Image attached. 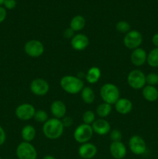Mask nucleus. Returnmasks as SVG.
Returning a JSON list of instances; mask_svg holds the SVG:
<instances>
[{
	"label": "nucleus",
	"mask_w": 158,
	"mask_h": 159,
	"mask_svg": "<svg viewBox=\"0 0 158 159\" xmlns=\"http://www.w3.org/2000/svg\"><path fill=\"white\" fill-rule=\"evenodd\" d=\"M85 19L82 16L77 15L75 16L70 23V28L74 32H77L84 29L85 26Z\"/></svg>",
	"instance_id": "22"
},
{
	"label": "nucleus",
	"mask_w": 158,
	"mask_h": 159,
	"mask_svg": "<svg viewBox=\"0 0 158 159\" xmlns=\"http://www.w3.org/2000/svg\"><path fill=\"white\" fill-rule=\"evenodd\" d=\"M33 119L38 123H43L44 124L46 120H48V114L45 110H39L35 112Z\"/></svg>",
	"instance_id": "27"
},
{
	"label": "nucleus",
	"mask_w": 158,
	"mask_h": 159,
	"mask_svg": "<svg viewBox=\"0 0 158 159\" xmlns=\"http://www.w3.org/2000/svg\"><path fill=\"white\" fill-rule=\"evenodd\" d=\"M110 139L112 140V142H119L121 141L122 139V134L120 130H112L110 132Z\"/></svg>",
	"instance_id": "30"
},
{
	"label": "nucleus",
	"mask_w": 158,
	"mask_h": 159,
	"mask_svg": "<svg viewBox=\"0 0 158 159\" xmlns=\"http://www.w3.org/2000/svg\"><path fill=\"white\" fill-rule=\"evenodd\" d=\"M6 15H7V13H6V9L0 6V23H2L6 20Z\"/></svg>",
	"instance_id": "34"
},
{
	"label": "nucleus",
	"mask_w": 158,
	"mask_h": 159,
	"mask_svg": "<svg viewBox=\"0 0 158 159\" xmlns=\"http://www.w3.org/2000/svg\"><path fill=\"white\" fill-rule=\"evenodd\" d=\"M146 83L148 85L155 86L158 84V74L154 72L149 73L146 75Z\"/></svg>",
	"instance_id": "29"
},
{
	"label": "nucleus",
	"mask_w": 158,
	"mask_h": 159,
	"mask_svg": "<svg viewBox=\"0 0 158 159\" xmlns=\"http://www.w3.org/2000/svg\"><path fill=\"white\" fill-rule=\"evenodd\" d=\"M127 82L131 88L141 89L146 85V75L141 70L134 69L129 73Z\"/></svg>",
	"instance_id": "5"
},
{
	"label": "nucleus",
	"mask_w": 158,
	"mask_h": 159,
	"mask_svg": "<svg viewBox=\"0 0 158 159\" xmlns=\"http://www.w3.org/2000/svg\"><path fill=\"white\" fill-rule=\"evenodd\" d=\"M130 59L133 65L137 67L142 66L147 62V54L143 48H136L132 52Z\"/></svg>",
	"instance_id": "16"
},
{
	"label": "nucleus",
	"mask_w": 158,
	"mask_h": 159,
	"mask_svg": "<svg viewBox=\"0 0 158 159\" xmlns=\"http://www.w3.org/2000/svg\"><path fill=\"white\" fill-rule=\"evenodd\" d=\"M64 126L62 120L57 118L48 119L43 124V132L46 138L50 140L58 139L62 136L64 133Z\"/></svg>",
	"instance_id": "1"
},
{
	"label": "nucleus",
	"mask_w": 158,
	"mask_h": 159,
	"mask_svg": "<svg viewBox=\"0 0 158 159\" xmlns=\"http://www.w3.org/2000/svg\"><path fill=\"white\" fill-rule=\"evenodd\" d=\"M74 31H73L71 28H68V29H66L64 32V37L65 38H68V39H71L73 37H74Z\"/></svg>",
	"instance_id": "33"
},
{
	"label": "nucleus",
	"mask_w": 158,
	"mask_h": 159,
	"mask_svg": "<svg viewBox=\"0 0 158 159\" xmlns=\"http://www.w3.org/2000/svg\"><path fill=\"white\" fill-rule=\"evenodd\" d=\"M147 62L150 67L158 68V48L152 49L147 54Z\"/></svg>",
	"instance_id": "24"
},
{
	"label": "nucleus",
	"mask_w": 158,
	"mask_h": 159,
	"mask_svg": "<svg viewBox=\"0 0 158 159\" xmlns=\"http://www.w3.org/2000/svg\"><path fill=\"white\" fill-rule=\"evenodd\" d=\"M0 159H2V158H1V156H0Z\"/></svg>",
	"instance_id": "39"
},
{
	"label": "nucleus",
	"mask_w": 158,
	"mask_h": 159,
	"mask_svg": "<svg viewBox=\"0 0 158 159\" xmlns=\"http://www.w3.org/2000/svg\"><path fill=\"white\" fill-rule=\"evenodd\" d=\"M116 28L121 34H127L129 31H130V25L126 21L118 22L116 26Z\"/></svg>",
	"instance_id": "28"
},
{
	"label": "nucleus",
	"mask_w": 158,
	"mask_h": 159,
	"mask_svg": "<svg viewBox=\"0 0 158 159\" xmlns=\"http://www.w3.org/2000/svg\"><path fill=\"white\" fill-rule=\"evenodd\" d=\"M82 120H83V124L91 125L95 120V114L94 113V112L91 111V110L85 111L82 115Z\"/></svg>",
	"instance_id": "26"
},
{
	"label": "nucleus",
	"mask_w": 158,
	"mask_h": 159,
	"mask_svg": "<svg viewBox=\"0 0 158 159\" xmlns=\"http://www.w3.org/2000/svg\"><path fill=\"white\" fill-rule=\"evenodd\" d=\"M98 149L94 144L87 142L82 144L78 149V155L84 159H91L97 155Z\"/></svg>",
	"instance_id": "13"
},
{
	"label": "nucleus",
	"mask_w": 158,
	"mask_h": 159,
	"mask_svg": "<svg viewBox=\"0 0 158 159\" xmlns=\"http://www.w3.org/2000/svg\"><path fill=\"white\" fill-rule=\"evenodd\" d=\"M65 117V116H64ZM62 123H63V124H64V127H69V126H71V123H72V120L71 119V118L70 117H68V116H67V117H65L64 119V120L62 121Z\"/></svg>",
	"instance_id": "35"
},
{
	"label": "nucleus",
	"mask_w": 158,
	"mask_h": 159,
	"mask_svg": "<svg viewBox=\"0 0 158 159\" xmlns=\"http://www.w3.org/2000/svg\"><path fill=\"white\" fill-rule=\"evenodd\" d=\"M3 5L5 8L7 9H12L16 6V1L15 0H5Z\"/></svg>",
	"instance_id": "31"
},
{
	"label": "nucleus",
	"mask_w": 158,
	"mask_h": 159,
	"mask_svg": "<svg viewBox=\"0 0 158 159\" xmlns=\"http://www.w3.org/2000/svg\"><path fill=\"white\" fill-rule=\"evenodd\" d=\"M91 127L93 131L99 135L108 134L111 130V125L106 120L103 118H100L94 120V122L91 124Z\"/></svg>",
	"instance_id": "14"
},
{
	"label": "nucleus",
	"mask_w": 158,
	"mask_h": 159,
	"mask_svg": "<svg viewBox=\"0 0 158 159\" xmlns=\"http://www.w3.org/2000/svg\"><path fill=\"white\" fill-rule=\"evenodd\" d=\"M43 159H56V158H54V156H52V155H46V156L43 157Z\"/></svg>",
	"instance_id": "37"
},
{
	"label": "nucleus",
	"mask_w": 158,
	"mask_h": 159,
	"mask_svg": "<svg viewBox=\"0 0 158 159\" xmlns=\"http://www.w3.org/2000/svg\"><path fill=\"white\" fill-rule=\"evenodd\" d=\"M16 156L19 159H37V152L35 147L29 142L20 143L16 148Z\"/></svg>",
	"instance_id": "6"
},
{
	"label": "nucleus",
	"mask_w": 158,
	"mask_h": 159,
	"mask_svg": "<svg viewBox=\"0 0 158 159\" xmlns=\"http://www.w3.org/2000/svg\"><path fill=\"white\" fill-rule=\"evenodd\" d=\"M101 77V70L98 67H91L87 71L86 79L87 82L90 84H94L99 80Z\"/></svg>",
	"instance_id": "21"
},
{
	"label": "nucleus",
	"mask_w": 158,
	"mask_h": 159,
	"mask_svg": "<svg viewBox=\"0 0 158 159\" xmlns=\"http://www.w3.org/2000/svg\"><path fill=\"white\" fill-rule=\"evenodd\" d=\"M36 110L33 105L29 103H23L19 105L15 109V116L18 119L26 121L33 118Z\"/></svg>",
	"instance_id": "10"
},
{
	"label": "nucleus",
	"mask_w": 158,
	"mask_h": 159,
	"mask_svg": "<svg viewBox=\"0 0 158 159\" xmlns=\"http://www.w3.org/2000/svg\"><path fill=\"white\" fill-rule=\"evenodd\" d=\"M143 96L148 102H155L158 99V89L155 86L145 85L143 88Z\"/></svg>",
	"instance_id": "19"
},
{
	"label": "nucleus",
	"mask_w": 158,
	"mask_h": 159,
	"mask_svg": "<svg viewBox=\"0 0 158 159\" xmlns=\"http://www.w3.org/2000/svg\"><path fill=\"white\" fill-rule=\"evenodd\" d=\"M124 45L128 49L135 50L139 48L143 43V36L138 30H130L125 34L123 38Z\"/></svg>",
	"instance_id": "7"
},
{
	"label": "nucleus",
	"mask_w": 158,
	"mask_h": 159,
	"mask_svg": "<svg viewBox=\"0 0 158 159\" xmlns=\"http://www.w3.org/2000/svg\"><path fill=\"white\" fill-rule=\"evenodd\" d=\"M30 90L36 96H45L50 90L49 83L43 79H36L31 82Z\"/></svg>",
	"instance_id": "11"
},
{
	"label": "nucleus",
	"mask_w": 158,
	"mask_h": 159,
	"mask_svg": "<svg viewBox=\"0 0 158 159\" xmlns=\"http://www.w3.org/2000/svg\"><path fill=\"white\" fill-rule=\"evenodd\" d=\"M81 99L85 103H92L95 98L94 91L90 87H84L81 90Z\"/></svg>",
	"instance_id": "23"
},
{
	"label": "nucleus",
	"mask_w": 158,
	"mask_h": 159,
	"mask_svg": "<svg viewBox=\"0 0 158 159\" xmlns=\"http://www.w3.org/2000/svg\"><path fill=\"white\" fill-rule=\"evenodd\" d=\"M112 112V105L106 103V102H103L99 105L96 108V113H97L98 116H100L101 118H105L108 116Z\"/></svg>",
	"instance_id": "25"
},
{
	"label": "nucleus",
	"mask_w": 158,
	"mask_h": 159,
	"mask_svg": "<svg viewBox=\"0 0 158 159\" xmlns=\"http://www.w3.org/2000/svg\"><path fill=\"white\" fill-rule=\"evenodd\" d=\"M60 86L64 91L69 94H77L84 88L83 81L78 77L73 75H65L60 79Z\"/></svg>",
	"instance_id": "2"
},
{
	"label": "nucleus",
	"mask_w": 158,
	"mask_h": 159,
	"mask_svg": "<svg viewBox=\"0 0 158 159\" xmlns=\"http://www.w3.org/2000/svg\"><path fill=\"white\" fill-rule=\"evenodd\" d=\"M129 147L132 153L136 155H143L147 152V144L139 135H133L129 141Z\"/></svg>",
	"instance_id": "9"
},
{
	"label": "nucleus",
	"mask_w": 158,
	"mask_h": 159,
	"mask_svg": "<svg viewBox=\"0 0 158 159\" xmlns=\"http://www.w3.org/2000/svg\"><path fill=\"white\" fill-rule=\"evenodd\" d=\"M89 44V39L83 34H78L74 35L71 38V45L75 51H83L86 49Z\"/></svg>",
	"instance_id": "12"
},
{
	"label": "nucleus",
	"mask_w": 158,
	"mask_h": 159,
	"mask_svg": "<svg viewBox=\"0 0 158 159\" xmlns=\"http://www.w3.org/2000/svg\"><path fill=\"white\" fill-rule=\"evenodd\" d=\"M6 139V132H5L4 129L0 126V146L2 145L5 143Z\"/></svg>",
	"instance_id": "32"
},
{
	"label": "nucleus",
	"mask_w": 158,
	"mask_h": 159,
	"mask_svg": "<svg viewBox=\"0 0 158 159\" xmlns=\"http://www.w3.org/2000/svg\"><path fill=\"white\" fill-rule=\"evenodd\" d=\"M37 132L36 129L32 125H26L23 127L21 130V136L23 141L26 142H29L33 141L35 138Z\"/></svg>",
	"instance_id": "20"
},
{
	"label": "nucleus",
	"mask_w": 158,
	"mask_h": 159,
	"mask_svg": "<svg viewBox=\"0 0 158 159\" xmlns=\"http://www.w3.org/2000/svg\"><path fill=\"white\" fill-rule=\"evenodd\" d=\"M24 51L29 57H39L44 52V46L40 40H31L25 43Z\"/></svg>",
	"instance_id": "8"
},
{
	"label": "nucleus",
	"mask_w": 158,
	"mask_h": 159,
	"mask_svg": "<svg viewBox=\"0 0 158 159\" xmlns=\"http://www.w3.org/2000/svg\"><path fill=\"white\" fill-rule=\"evenodd\" d=\"M109 152L112 156L115 159L124 158L127 153L126 148L122 141L112 142L109 146Z\"/></svg>",
	"instance_id": "15"
},
{
	"label": "nucleus",
	"mask_w": 158,
	"mask_h": 159,
	"mask_svg": "<svg viewBox=\"0 0 158 159\" xmlns=\"http://www.w3.org/2000/svg\"><path fill=\"white\" fill-rule=\"evenodd\" d=\"M93 129L91 125L82 124L77 126L74 132V138L77 143L85 144L88 142L93 136Z\"/></svg>",
	"instance_id": "4"
},
{
	"label": "nucleus",
	"mask_w": 158,
	"mask_h": 159,
	"mask_svg": "<svg viewBox=\"0 0 158 159\" xmlns=\"http://www.w3.org/2000/svg\"><path fill=\"white\" fill-rule=\"evenodd\" d=\"M4 1H5V0H0V6H1V5H2L3 3H4Z\"/></svg>",
	"instance_id": "38"
},
{
	"label": "nucleus",
	"mask_w": 158,
	"mask_h": 159,
	"mask_svg": "<svg viewBox=\"0 0 158 159\" xmlns=\"http://www.w3.org/2000/svg\"><path fill=\"white\" fill-rule=\"evenodd\" d=\"M50 111L53 116L57 119H62L67 113V107L64 102L60 100H55L51 103Z\"/></svg>",
	"instance_id": "17"
},
{
	"label": "nucleus",
	"mask_w": 158,
	"mask_h": 159,
	"mask_svg": "<svg viewBox=\"0 0 158 159\" xmlns=\"http://www.w3.org/2000/svg\"><path fill=\"white\" fill-rule=\"evenodd\" d=\"M100 96L104 102L113 105L120 98V93L119 88L116 85L106 83L100 89Z\"/></svg>",
	"instance_id": "3"
},
{
	"label": "nucleus",
	"mask_w": 158,
	"mask_h": 159,
	"mask_svg": "<svg viewBox=\"0 0 158 159\" xmlns=\"http://www.w3.org/2000/svg\"><path fill=\"white\" fill-rule=\"evenodd\" d=\"M157 2H158V0H157Z\"/></svg>",
	"instance_id": "40"
},
{
	"label": "nucleus",
	"mask_w": 158,
	"mask_h": 159,
	"mask_svg": "<svg viewBox=\"0 0 158 159\" xmlns=\"http://www.w3.org/2000/svg\"><path fill=\"white\" fill-rule=\"evenodd\" d=\"M152 43L156 48H158V33L155 34L152 37Z\"/></svg>",
	"instance_id": "36"
},
{
	"label": "nucleus",
	"mask_w": 158,
	"mask_h": 159,
	"mask_svg": "<svg viewBox=\"0 0 158 159\" xmlns=\"http://www.w3.org/2000/svg\"><path fill=\"white\" fill-rule=\"evenodd\" d=\"M114 105L116 111L120 114H127L133 110V103L126 98H119V100Z\"/></svg>",
	"instance_id": "18"
}]
</instances>
